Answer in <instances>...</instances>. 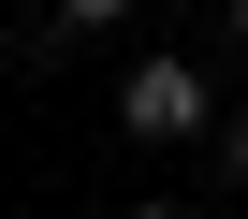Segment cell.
I'll return each mask as SVG.
<instances>
[{
    "label": "cell",
    "instance_id": "cell-1",
    "mask_svg": "<svg viewBox=\"0 0 248 219\" xmlns=\"http://www.w3.org/2000/svg\"><path fill=\"white\" fill-rule=\"evenodd\" d=\"M204 117H219L204 102V59H132L117 73V132L132 146H204Z\"/></svg>",
    "mask_w": 248,
    "mask_h": 219
},
{
    "label": "cell",
    "instance_id": "cell-2",
    "mask_svg": "<svg viewBox=\"0 0 248 219\" xmlns=\"http://www.w3.org/2000/svg\"><path fill=\"white\" fill-rule=\"evenodd\" d=\"M219 175L248 190V102H233V117H219Z\"/></svg>",
    "mask_w": 248,
    "mask_h": 219
},
{
    "label": "cell",
    "instance_id": "cell-3",
    "mask_svg": "<svg viewBox=\"0 0 248 219\" xmlns=\"http://www.w3.org/2000/svg\"><path fill=\"white\" fill-rule=\"evenodd\" d=\"M117 15H132V0H59V30H117Z\"/></svg>",
    "mask_w": 248,
    "mask_h": 219
},
{
    "label": "cell",
    "instance_id": "cell-4",
    "mask_svg": "<svg viewBox=\"0 0 248 219\" xmlns=\"http://www.w3.org/2000/svg\"><path fill=\"white\" fill-rule=\"evenodd\" d=\"M117 219H190V204H117Z\"/></svg>",
    "mask_w": 248,
    "mask_h": 219
},
{
    "label": "cell",
    "instance_id": "cell-5",
    "mask_svg": "<svg viewBox=\"0 0 248 219\" xmlns=\"http://www.w3.org/2000/svg\"><path fill=\"white\" fill-rule=\"evenodd\" d=\"M233 44H248V0H233Z\"/></svg>",
    "mask_w": 248,
    "mask_h": 219
}]
</instances>
